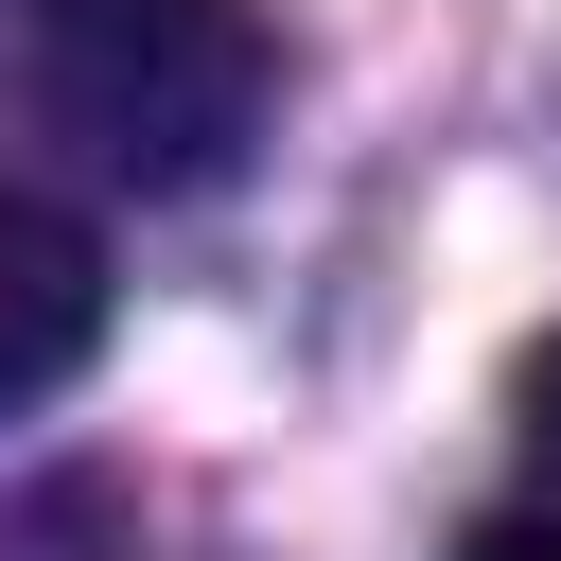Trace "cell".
Masks as SVG:
<instances>
[{
  "label": "cell",
  "mask_w": 561,
  "mask_h": 561,
  "mask_svg": "<svg viewBox=\"0 0 561 561\" xmlns=\"http://www.w3.org/2000/svg\"><path fill=\"white\" fill-rule=\"evenodd\" d=\"M473 561H561V508H491V526H473Z\"/></svg>",
  "instance_id": "4"
},
{
  "label": "cell",
  "mask_w": 561,
  "mask_h": 561,
  "mask_svg": "<svg viewBox=\"0 0 561 561\" xmlns=\"http://www.w3.org/2000/svg\"><path fill=\"white\" fill-rule=\"evenodd\" d=\"M508 421H526V456H543V491H561V333L508 368Z\"/></svg>",
  "instance_id": "3"
},
{
  "label": "cell",
  "mask_w": 561,
  "mask_h": 561,
  "mask_svg": "<svg viewBox=\"0 0 561 561\" xmlns=\"http://www.w3.org/2000/svg\"><path fill=\"white\" fill-rule=\"evenodd\" d=\"M88 351H105V245H88L70 210L0 193V421H18V403H53Z\"/></svg>",
  "instance_id": "2"
},
{
  "label": "cell",
  "mask_w": 561,
  "mask_h": 561,
  "mask_svg": "<svg viewBox=\"0 0 561 561\" xmlns=\"http://www.w3.org/2000/svg\"><path fill=\"white\" fill-rule=\"evenodd\" d=\"M35 88L105 175L193 193L263 140L280 53H263V0H35Z\"/></svg>",
  "instance_id": "1"
}]
</instances>
